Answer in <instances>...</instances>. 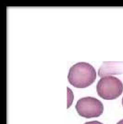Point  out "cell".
<instances>
[{
  "label": "cell",
  "instance_id": "277c9868",
  "mask_svg": "<svg viewBox=\"0 0 123 124\" xmlns=\"http://www.w3.org/2000/svg\"><path fill=\"white\" fill-rule=\"evenodd\" d=\"M84 124H103L102 123H100V122L97 121H93L91 122H86Z\"/></svg>",
  "mask_w": 123,
  "mask_h": 124
},
{
  "label": "cell",
  "instance_id": "6da1fadb",
  "mask_svg": "<svg viewBox=\"0 0 123 124\" xmlns=\"http://www.w3.org/2000/svg\"><path fill=\"white\" fill-rule=\"evenodd\" d=\"M97 77L95 68L86 62H77L70 67L67 79L71 85L77 88H85L93 84Z\"/></svg>",
  "mask_w": 123,
  "mask_h": 124
},
{
  "label": "cell",
  "instance_id": "5b68a950",
  "mask_svg": "<svg viewBox=\"0 0 123 124\" xmlns=\"http://www.w3.org/2000/svg\"><path fill=\"white\" fill-rule=\"evenodd\" d=\"M116 124H123V119H122L120 121H119Z\"/></svg>",
  "mask_w": 123,
  "mask_h": 124
},
{
  "label": "cell",
  "instance_id": "3957f363",
  "mask_svg": "<svg viewBox=\"0 0 123 124\" xmlns=\"http://www.w3.org/2000/svg\"><path fill=\"white\" fill-rule=\"evenodd\" d=\"M75 108L80 116L87 119L99 117L104 111V106L101 101L90 96L79 99Z\"/></svg>",
  "mask_w": 123,
  "mask_h": 124
},
{
  "label": "cell",
  "instance_id": "7a4b0ae2",
  "mask_svg": "<svg viewBox=\"0 0 123 124\" xmlns=\"http://www.w3.org/2000/svg\"><path fill=\"white\" fill-rule=\"evenodd\" d=\"M98 95L105 100H114L118 98L123 91V84L118 78L112 76H105L97 84Z\"/></svg>",
  "mask_w": 123,
  "mask_h": 124
},
{
  "label": "cell",
  "instance_id": "8992f818",
  "mask_svg": "<svg viewBox=\"0 0 123 124\" xmlns=\"http://www.w3.org/2000/svg\"><path fill=\"white\" fill-rule=\"evenodd\" d=\"M122 105H123V98H122Z\"/></svg>",
  "mask_w": 123,
  "mask_h": 124
}]
</instances>
